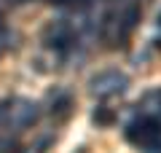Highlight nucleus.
Returning a JSON list of instances; mask_svg holds the SVG:
<instances>
[{"mask_svg": "<svg viewBox=\"0 0 161 153\" xmlns=\"http://www.w3.org/2000/svg\"><path fill=\"white\" fill-rule=\"evenodd\" d=\"M8 48V32H6V27H3V22H0V54Z\"/></svg>", "mask_w": 161, "mask_h": 153, "instance_id": "nucleus-4", "label": "nucleus"}, {"mask_svg": "<svg viewBox=\"0 0 161 153\" xmlns=\"http://www.w3.org/2000/svg\"><path fill=\"white\" fill-rule=\"evenodd\" d=\"M38 121V105L24 97H11V99L0 102V129L6 132H19L27 129Z\"/></svg>", "mask_w": 161, "mask_h": 153, "instance_id": "nucleus-2", "label": "nucleus"}, {"mask_svg": "<svg viewBox=\"0 0 161 153\" xmlns=\"http://www.w3.org/2000/svg\"><path fill=\"white\" fill-rule=\"evenodd\" d=\"M129 78L121 70H99L97 75H92V81H89V91H92V97H97V99H110V97L121 94V91L126 89Z\"/></svg>", "mask_w": 161, "mask_h": 153, "instance_id": "nucleus-3", "label": "nucleus"}, {"mask_svg": "<svg viewBox=\"0 0 161 153\" xmlns=\"http://www.w3.org/2000/svg\"><path fill=\"white\" fill-rule=\"evenodd\" d=\"M134 19H137V6L132 0H113L99 19L102 40L108 46H121V40H126V35L132 32Z\"/></svg>", "mask_w": 161, "mask_h": 153, "instance_id": "nucleus-1", "label": "nucleus"}]
</instances>
